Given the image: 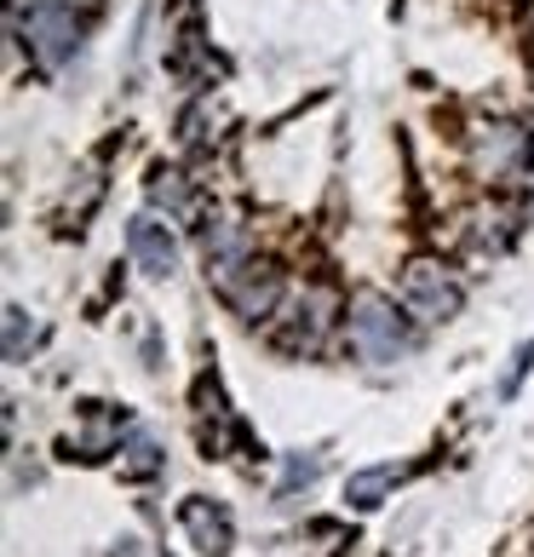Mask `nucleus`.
Returning a JSON list of instances; mask_svg holds the SVG:
<instances>
[{
  "mask_svg": "<svg viewBox=\"0 0 534 557\" xmlns=\"http://www.w3.org/2000/svg\"><path fill=\"white\" fill-rule=\"evenodd\" d=\"M35 345H40V322L24 305H7V362H29Z\"/></svg>",
  "mask_w": 534,
  "mask_h": 557,
  "instance_id": "obj_11",
  "label": "nucleus"
},
{
  "mask_svg": "<svg viewBox=\"0 0 534 557\" xmlns=\"http://www.w3.org/2000/svg\"><path fill=\"white\" fill-rule=\"evenodd\" d=\"M529 150H534V133L518 127V121H488V127L477 133V168L488 178L523 173L529 168Z\"/></svg>",
  "mask_w": 534,
  "mask_h": 557,
  "instance_id": "obj_6",
  "label": "nucleus"
},
{
  "mask_svg": "<svg viewBox=\"0 0 534 557\" xmlns=\"http://www.w3.org/2000/svg\"><path fill=\"white\" fill-rule=\"evenodd\" d=\"M322 478V454H287V471H282V494H299Z\"/></svg>",
  "mask_w": 534,
  "mask_h": 557,
  "instance_id": "obj_13",
  "label": "nucleus"
},
{
  "mask_svg": "<svg viewBox=\"0 0 534 557\" xmlns=\"http://www.w3.org/2000/svg\"><path fill=\"white\" fill-rule=\"evenodd\" d=\"M12 12V35L29 47L35 70H64L70 58L80 52V17L75 0H7Z\"/></svg>",
  "mask_w": 534,
  "mask_h": 557,
  "instance_id": "obj_1",
  "label": "nucleus"
},
{
  "mask_svg": "<svg viewBox=\"0 0 534 557\" xmlns=\"http://www.w3.org/2000/svg\"><path fill=\"white\" fill-rule=\"evenodd\" d=\"M150 208L190 213V178H184L178 168H156V178H150Z\"/></svg>",
  "mask_w": 534,
  "mask_h": 557,
  "instance_id": "obj_12",
  "label": "nucleus"
},
{
  "mask_svg": "<svg viewBox=\"0 0 534 557\" xmlns=\"http://www.w3.org/2000/svg\"><path fill=\"white\" fill-rule=\"evenodd\" d=\"M460 305H465V287L455 282L448 264L414 259L402 271V311L414 322H448V317H460Z\"/></svg>",
  "mask_w": 534,
  "mask_h": 557,
  "instance_id": "obj_3",
  "label": "nucleus"
},
{
  "mask_svg": "<svg viewBox=\"0 0 534 557\" xmlns=\"http://www.w3.org/2000/svg\"><path fill=\"white\" fill-rule=\"evenodd\" d=\"M127 253H133L138 271L156 276V282H167V276L178 271V242H173L167 224L150 219V213H138V219L127 224Z\"/></svg>",
  "mask_w": 534,
  "mask_h": 557,
  "instance_id": "obj_7",
  "label": "nucleus"
},
{
  "mask_svg": "<svg viewBox=\"0 0 534 557\" xmlns=\"http://www.w3.org/2000/svg\"><path fill=\"white\" fill-rule=\"evenodd\" d=\"M156 471H161V448L144 431H133L127 437V478H156Z\"/></svg>",
  "mask_w": 534,
  "mask_h": 557,
  "instance_id": "obj_14",
  "label": "nucleus"
},
{
  "mask_svg": "<svg viewBox=\"0 0 534 557\" xmlns=\"http://www.w3.org/2000/svg\"><path fill=\"white\" fill-rule=\"evenodd\" d=\"M402 483V466H368V471H357V478H351V488H345V500H351V506H380L385 500V494H392Z\"/></svg>",
  "mask_w": 534,
  "mask_h": 557,
  "instance_id": "obj_10",
  "label": "nucleus"
},
{
  "mask_svg": "<svg viewBox=\"0 0 534 557\" xmlns=\"http://www.w3.org/2000/svg\"><path fill=\"white\" fill-rule=\"evenodd\" d=\"M178 523L190 529V541L208 552V557H224L236 546V523H231V511L213 506V500H184L178 506Z\"/></svg>",
  "mask_w": 534,
  "mask_h": 557,
  "instance_id": "obj_9",
  "label": "nucleus"
},
{
  "mask_svg": "<svg viewBox=\"0 0 534 557\" xmlns=\"http://www.w3.org/2000/svg\"><path fill=\"white\" fill-rule=\"evenodd\" d=\"M201 264H208V282L224 294V287H231V282L253 264V236H248V224L213 213L208 224H201Z\"/></svg>",
  "mask_w": 534,
  "mask_h": 557,
  "instance_id": "obj_4",
  "label": "nucleus"
},
{
  "mask_svg": "<svg viewBox=\"0 0 534 557\" xmlns=\"http://www.w3.org/2000/svg\"><path fill=\"white\" fill-rule=\"evenodd\" d=\"M327 327H334V294H327V287H305V294L282 311L276 339L287 350H316L327 339Z\"/></svg>",
  "mask_w": 534,
  "mask_h": 557,
  "instance_id": "obj_5",
  "label": "nucleus"
},
{
  "mask_svg": "<svg viewBox=\"0 0 534 557\" xmlns=\"http://www.w3.org/2000/svg\"><path fill=\"white\" fill-rule=\"evenodd\" d=\"M345 339H351V350L362 362H402L408 350H414V327H408V317L397 311L392 299H380V294H357L351 299V311H345Z\"/></svg>",
  "mask_w": 534,
  "mask_h": 557,
  "instance_id": "obj_2",
  "label": "nucleus"
},
{
  "mask_svg": "<svg viewBox=\"0 0 534 557\" xmlns=\"http://www.w3.org/2000/svg\"><path fill=\"white\" fill-rule=\"evenodd\" d=\"M224 299H231L248 322L276 317V305H282V271H276V264H259V259H253L248 271H241L231 287H224Z\"/></svg>",
  "mask_w": 534,
  "mask_h": 557,
  "instance_id": "obj_8",
  "label": "nucleus"
}]
</instances>
